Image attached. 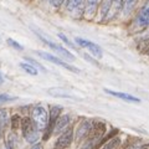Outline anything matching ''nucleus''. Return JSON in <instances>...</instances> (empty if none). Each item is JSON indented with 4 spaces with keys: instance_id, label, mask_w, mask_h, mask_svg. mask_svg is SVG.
I'll use <instances>...</instances> for the list:
<instances>
[{
    "instance_id": "obj_19",
    "label": "nucleus",
    "mask_w": 149,
    "mask_h": 149,
    "mask_svg": "<svg viewBox=\"0 0 149 149\" xmlns=\"http://www.w3.org/2000/svg\"><path fill=\"white\" fill-rule=\"evenodd\" d=\"M10 123H11V128H13L14 130H15V129H17L19 127H20V124H21V118H20V116H17V114H14L13 117H11Z\"/></svg>"
},
{
    "instance_id": "obj_28",
    "label": "nucleus",
    "mask_w": 149,
    "mask_h": 149,
    "mask_svg": "<svg viewBox=\"0 0 149 149\" xmlns=\"http://www.w3.org/2000/svg\"><path fill=\"white\" fill-rule=\"evenodd\" d=\"M5 149H13V148H10V147H6V148H5Z\"/></svg>"
},
{
    "instance_id": "obj_27",
    "label": "nucleus",
    "mask_w": 149,
    "mask_h": 149,
    "mask_svg": "<svg viewBox=\"0 0 149 149\" xmlns=\"http://www.w3.org/2000/svg\"><path fill=\"white\" fill-rule=\"evenodd\" d=\"M141 149H148V146H143Z\"/></svg>"
},
{
    "instance_id": "obj_7",
    "label": "nucleus",
    "mask_w": 149,
    "mask_h": 149,
    "mask_svg": "<svg viewBox=\"0 0 149 149\" xmlns=\"http://www.w3.org/2000/svg\"><path fill=\"white\" fill-rule=\"evenodd\" d=\"M72 139H73V130H72V128H68L57 138V141L55 143V149L68 148L70 144L72 143Z\"/></svg>"
},
{
    "instance_id": "obj_9",
    "label": "nucleus",
    "mask_w": 149,
    "mask_h": 149,
    "mask_svg": "<svg viewBox=\"0 0 149 149\" xmlns=\"http://www.w3.org/2000/svg\"><path fill=\"white\" fill-rule=\"evenodd\" d=\"M76 42L80 45L81 47L87 49L92 55H95L96 57H98V58L102 57V50H101V47L97 44L92 42V41L85 40V39H80V37H76Z\"/></svg>"
},
{
    "instance_id": "obj_16",
    "label": "nucleus",
    "mask_w": 149,
    "mask_h": 149,
    "mask_svg": "<svg viewBox=\"0 0 149 149\" xmlns=\"http://www.w3.org/2000/svg\"><path fill=\"white\" fill-rule=\"evenodd\" d=\"M119 144H120L119 137H113L112 139H109V142H107L101 149H117Z\"/></svg>"
},
{
    "instance_id": "obj_1",
    "label": "nucleus",
    "mask_w": 149,
    "mask_h": 149,
    "mask_svg": "<svg viewBox=\"0 0 149 149\" xmlns=\"http://www.w3.org/2000/svg\"><path fill=\"white\" fill-rule=\"evenodd\" d=\"M104 132H106V124L103 122H93L91 132L87 136V142L85 143L82 149H92L95 146L100 144V141L104 136Z\"/></svg>"
},
{
    "instance_id": "obj_10",
    "label": "nucleus",
    "mask_w": 149,
    "mask_h": 149,
    "mask_svg": "<svg viewBox=\"0 0 149 149\" xmlns=\"http://www.w3.org/2000/svg\"><path fill=\"white\" fill-rule=\"evenodd\" d=\"M92 120H83V122L78 125V128L76 130V142H80L82 139L87 138V136L91 132L92 128Z\"/></svg>"
},
{
    "instance_id": "obj_3",
    "label": "nucleus",
    "mask_w": 149,
    "mask_h": 149,
    "mask_svg": "<svg viewBox=\"0 0 149 149\" xmlns=\"http://www.w3.org/2000/svg\"><path fill=\"white\" fill-rule=\"evenodd\" d=\"M122 6H123V0H107L103 8V14H104L103 20L108 21L116 17L119 14Z\"/></svg>"
},
{
    "instance_id": "obj_12",
    "label": "nucleus",
    "mask_w": 149,
    "mask_h": 149,
    "mask_svg": "<svg viewBox=\"0 0 149 149\" xmlns=\"http://www.w3.org/2000/svg\"><path fill=\"white\" fill-rule=\"evenodd\" d=\"M148 22H149V5H148V3H146L144 6L142 8L141 13H139L138 24L139 26H147Z\"/></svg>"
},
{
    "instance_id": "obj_24",
    "label": "nucleus",
    "mask_w": 149,
    "mask_h": 149,
    "mask_svg": "<svg viewBox=\"0 0 149 149\" xmlns=\"http://www.w3.org/2000/svg\"><path fill=\"white\" fill-rule=\"evenodd\" d=\"M63 1H65V0H51V3H52L54 6H60Z\"/></svg>"
},
{
    "instance_id": "obj_21",
    "label": "nucleus",
    "mask_w": 149,
    "mask_h": 149,
    "mask_svg": "<svg viewBox=\"0 0 149 149\" xmlns=\"http://www.w3.org/2000/svg\"><path fill=\"white\" fill-rule=\"evenodd\" d=\"M8 44L10 45V46H13L14 49H16V50H22V49H24L20 44H17L16 41H15V40H13V39H9V40H8Z\"/></svg>"
},
{
    "instance_id": "obj_26",
    "label": "nucleus",
    "mask_w": 149,
    "mask_h": 149,
    "mask_svg": "<svg viewBox=\"0 0 149 149\" xmlns=\"http://www.w3.org/2000/svg\"><path fill=\"white\" fill-rule=\"evenodd\" d=\"M1 83H3V76L0 74V85H1Z\"/></svg>"
},
{
    "instance_id": "obj_2",
    "label": "nucleus",
    "mask_w": 149,
    "mask_h": 149,
    "mask_svg": "<svg viewBox=\"0 0 149 149\" xmlns=\"http://www.w3.org/2000/svg\"><path fill=\"white\" fill-rule=\"evenodd\" d=\"M31 120L37 130H45L49 118H47V112H46V109L42 106H36L34 108Z\"/></svg>"
},
{
    "instance_id": "obj_15",
    "label": "nucleus",
    "mask_w": 149,
    "mask_h": 149,
    "mask_svg": "<svg viewBox=\"0 0 149 149\" xmlns=\"http://www.w3.org/2000/svg\"><path fill=\"white\" fill-rule=\"evenodd\" d=\"M83 1L85 0H68V4H67V9L68 11H77L82 5H83Z\"/></svg>"
},
{
    "instance_id": "obj_13",
    "label": "nucleus",
    "mask_w": 149,
    "mask_h": 149,
    "mask_svg": "<svg viewBox=\"0 0 149 149\" xmlns=\"http://www.w3.org/2000/svg\"><path fill=\"white\" fill-rule=\"evenodd\" d=\"M104 91H106L107 93H109V95H112V96L118 97V98L124 100V101H127V102H136V103L141 102V101H139V98H137V97H134V96H132V95H128V93L116 92V91H111V90H104Z\"/></svg>"
},
{
    "instance_id": "obj_14",
    "label": "nucleus",
    "mask_w": 149,
    "mask_h": 149,
    "mask_svg": "<svg viewBox=\"0 0 149 149\" xmlns=\"http://www.w3.org/2000/svg\"><path fill=\"white\" fill-rule=\"evenodd\" d=\"M100 3H101V0H86V10L85 11H86V16L88 19L95 15Z\"/></svg>"
},
{
    "instance_id": "obj_6",
    "label": "nucleus",
    "mask_w": 149,
    "mask_h": 149,
    "mask_svg": "<svg viewBox=\"0 0 149 149\" xmlns=\"http://www.w3.org/2000/svg\"><path fill=\"white\" fill-rule=\"evenodd\" d=\"M61 107L60 106H52L50 108V120H47V125H46V132H45V136H44V139H49V137L51 136L54 130V127H55V123L57 118L60 117V113H61Z\"/></svg>"
},
{
    "instance_id": "obj_8",
    "label": "nucleus",
    "mask_w": 149,
    "mask_h": 149,
    "mask_svg": "<svg viewBox=\"0 0 149 149\" xmlns=\"http://www.w3.org/2000/svg\"><path fill=\"white\" fill-rule=\"evenodd\" d=\"M37 55H39L40 57L47 60V61H50V62H54V63L58 65V66H61V67L66 68V70H70V71H72V72H74V73H78V72H80V70H78V68L71 66V65L66 63L65 61H62V60H60V58H57V57H55L54 55H50V54H47V52H42V51H39V52H37Z\"/></svg>"
},
{
    "instance_id": "obj_29",
    "label": "nucleus",
    "mask_w": 149,
    "mask_h": 149,
    "mask_svg": "<svg viewBox=\"0 0 149 149\" xmlns=\"http://www.w3.org/2000/svg\"><path fill=\"white\" fill-rule=\"evenodd\" d=\"M0 137H1V129H0Z\"/></svg>"
},
{
    "instance_id": "obj_11",
    "label": "nucleus",
    "mask_w": 149,
    "mask_h": 149,
    "mask_svg": "<svg viewBox=\"0 0 149 149\" xmlns=\"http://www.w3.org/2000/svg\"><path fill=\"white\" fill-rule=\"evenodd\" d=\"M71 123V117L67 114L65 116H61V117H58L57 120H56L55 123V133H60V132H63L65 129L68 127V124Z\"/></svg>"
},
{
    "instance_id": "obj_17",
    "label": "nucleus",
    "mask_w": 149,
    "mask_h": 149,
    "mask_svg": "<svg viewBox=\"0 0 149 149\" xmlns=\"http://www.w3.org/2000/svg\"><path fill=\"white\" fill-rule=\"evenodd\" d=\"M20 67L24 70L25 72H27V73H30V74H32V76H36L37 74V70H36V67H34L32 65H30V63H20Z\"/></svg>"
},
{
    "instance_id": "obj_18",
    "label": "nucleus",
    "mask_w": 149,
    "mask_h": 149,
    "mask_svg": "<svg viewBox=\"0 0 149 149\" xmlns=\"http://www.w3.org/2000/svg\"><path fill=\"white\" fill-rule=\"evenodd\" d=\"M8 119H9V116L6 109H0V129H3L8 124Z\"/></svg>"
},
{
    "instance_id": "obj_23",
    "label": "nucleus",
    "mask_w": 149,
    "mask_h": 149,
    "mask_svg": "<svg viewBox=\"0 0 149 149\" xmlns=\"http://www.w3.org/2000/svg\"><path fill=\"white\" fill-rule=\"evenodd\" d=\"M15 100V97H11L9 95H0V103L1 102H8V101H13Z\"/></svg>"
},
{
    "instance_id": "obj_22",
    "label": "nucleus",
    "mask_w": 149,
    "mask_h": 149,
    "mask_svg": "<svg viewBox=\"0 0 149 149\" xmlns=\"http://www.w3.org/2000/svg\"><path fill=\"white\" fill-rule=\"evenodd\" d=\"M58 37H60V39H61L62 41H63V42L65 44H67V45H70V46H71V47H74V45L71 42V41H70L68 39H67V36L66 35H65V34H62V32H60V34H58Z\"/></svg>"
},
{
    "instance_id": "obj_5",
    "label": "nucleus",
    "mask_w": 149,
    "mask_h": 149,
    "mask_svg": "<svg viewBox=\"0 0 149 149\" xmlns=\"http://www.w3.org/2000/svg\"><path fill=\"white\" fill-rule=\"evenodd\" d=\"M35 34L39 35V37H41V40H42L46 45H49L51 49H52L54 51H56V52H57L58 55H61L62 57L67 58V60H71V61H73V60H74V56H73L71 52H70V51H67L66 49H63L62 46L56 45L55 42H52V40H49V39H47V36L44 35L42 32H40L39 30H36V31H35Z\"/></svg>"
},
{
    "instance_id": "obj_25",
    "label": "nucleus",
    "mask_w": 149,
    "mask_h": 149,
    "mask_svg": "<svg viewBox=\"0 0 149 149\" xmlns=\"http://www.w3.org/2000/svg\"><path fill=\"white\" fill-rule=\"evenodd\" d=\"M30 149H42V148H41V146H34V147H31Z\"/></svg>"
},
{
    "instance_id": "obj_4",
    "label": "nucleus",
    "mask_w": 149,
    "mask_h": 149,
    "mask_svg": "<svg viewBox=\"0 0 149 149\" xmlns=\"http://www.w3.org/2000/svg\"><path fill=\"white\" fill-rule=\"evenodd\" d=\"M21 129H22V134L27 142L34 143L39 139V132H37L36 127L32 123V120L30 118H24L21 119Z\"/></svg>"
},
{
    "instance_id": "obj_20",
    "label": "nucleus",
    "mask_w": 149,
    "mask_h": 149,
    "mask_svg": "<svg viewBox=\"0 0 149 149\" xmlns=\"http://www.w3.org/2000/svg\"><path fill=\"white\" fill-rule=\"evenodd\" d=\"M137 4V0H125V11L130 13L133 10V8L136 6Z\"/></svg>"
}]
</instances>
